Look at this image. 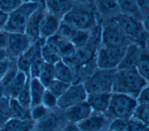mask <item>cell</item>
<instances>
[{
	"mask_svg": "<svg viewBox=\"0 0 149 131\" xmlns=\"http://www.w3.org/2000/svg\"><path fill=\"white\" fill-rule=\"evenodd\" d=\"M55 79L69 84L76 83V77L73 70L62 59L54 65Z\"/></svg>",
	"mask_w": 149,
	"mask_h": 131,
	"instance_id": "cell-23",
	"label": "cell"
},
{
	"mask_svg": "<svg viewBox=\"0 0 149 131\" xmlns=\"http://www.w3.org/2000/svg\"><path fill=\"white\" fill-rule=\"evenodd\" d=\"M127 47L112 48L101 45L96 56L97 67L104 69H117Z\"/></svg>",
	"mask_w": 149,
	"mask_h": 131,
	"instance_id": "cell-8",
	"label": "cell"
},
{
	"mask_svg": "<svg viewBox=\"0 0 149 131\" xmlns=\"http://www.w3.org/2000/svg\"><path fill=\"white\" fill-rule=\"evenodd\" d=\"M140 11V13L143 16V20L148 19L149 16V1H136ZM142 21V22H143Z\"/></svg>",
	"mask_w": 149,
	"mask_h": 131,
	"instance_id": "cell-44",
	"label": "cell"
},
{
	"mask_svg": "<svg viewBox=\"0 0 149 131\" xmlns=\"http://www.w3.org/2000/svg\"><path fill=\"white\" fill-rule=\"evenodd\" d=\"M61 131H80L77 125L72 123H67Z\"/></svg>",
	"mask_w": 149,
	"mask_h": 131,
	"instance_id": "cell-48",
	"label": "cell"
},
{
	"mask_svg": "<svg viewBox=\"0 0 149 131\" xmlns=\"http://www.w3.org/2000/svg\"><path fill=\"white\" fill-rule=\"evenodd\" d=\"M71 84H69L56 79H54L48 85L46 89L51 93L58 99L66 91V90Z\"/></svg>",
	"mask_w": 149,
	"mask_h": 131,
	"instance_id": "cell-33",
	"label": "cell"
},
{
	"mask_svg": "<svg viewBox=\"0 0 149 131\" xmlns=\"http://www.w3.org/2000/svg\"><path fill=\"white\" fill-rule=\"evenodd\" d=\"M61 23V21L59 19L45 11L40 24V39L46 40L55 35L58 31Z\"/></svg>",
	"mask_w": 149,
	"mask_h": 131,
	"instance_id": "cell-17",
	"label": "cell"
},
{
	"mask_svg": "<svg viewBox=\"0 0 149 131\" xmlns=\"http://www.w3.org/2000/svg\"><path fill=\"white\" fill-rule=\"evenodd\" d=\"M97 16L100 24L115 20L121 15L117 1H94Z\"/></svg>",
	"mask_w": 149,
	"mask_h": 131,
	"instance_id": "cell-13",
	"label": "cell"
},
{
	"mask_svg": "<svg viewBox=\"0 0 149 131\" xmlns=\"http://www.w3.org/2000/svg\"><path fill=\"white\" fill-rule=\"evenodd\" d=\"M107 131H111V130H107Z\"/></svg>",
	"mask_w": 149,
	"mask_h": 131,
	"instance_id": "cell-52",
	"label": "cell"
},
{
	"mask_svg": "<svg viewBox=\"0 0 149 131\" xmlns=\"http://www.w3.org/2000/svg\"><path fill=\"white\" fill-rule=\"evenodd\" d=\"M49 111V109L45 108L41 104L36 105L30 109L31 119L37 122L46 116Z\"/></svg>",
	"mask_w": 149,
	"mask_h": 131,
	"instance_id": "cell-38",
	"label": "cell"
},
{
	"mask_svg": "<svg viewBox=\"0 0 149 131\" xmlns=\"http://www.w3.org/2000/svg\"><path fill=\"white\" fill-rule=\"evenodd\" d=\"M87 93L82 83L72 84L57 100L56 107L61 111L86 101Z\"/></svg>",
	"mask_w": 149,
	"mask_h": 131,
	"instance_id": "cell-9",
	"label": "cell"
},
{
	"mask_svg": "<svg viewBox=\"0 0 149 131\" xmlns=\"http://www.w3.org/2000/svg\"><path fill=\"white\" fill-rule=\"evenodd\" d=\"M149 50L141 49V54L137 63L136 69L138 73L149 82Z\"/></svg>",
	"mask_w": 149,
	"mask_h": 131,
	"instance_id": "cell-31",
	"label": "cell"
},
{
	"mask_svg": "<svg viewBox=\"0 0 149 131\" xmlns=\"http://www.w3.org/2000/svg\"><path fill=\"white\" fill-rule=\"evenodd\" d=\"M101 25L94 29L88 43L76 48L70 57L62 59L73 70L76 83H83L97 68L96 56L101 45Z\"/></svg>",
	"mask_w": 149,
	"mask_h": 131,
	"instance_id": "cell-1",
	"label": "cell"
},
{
	"mask_svg": "<svg viewBox=\"0 0 149 131\" xmlns=\"http://www.w3.org/2000/svg\"><path fill=\"white\" fill-rule=\"evenodd\" d=\"M58 99L48 90H45L41 101V104L47 109L51 110L56 107Z\"/></svg>",
	"mask_w": 149,
	"mask_h": 131,
	"instance_id": "cell-39",
	"label": "cell"
},
{
	"mask_svg": "<svg viewBox=\"0 0 149 131\" xmlns=\"http://www.w3.org/2000/svg\"><path fill=\"white\" fill-rule=\"evenodd\" d=\"M45 42L56 50L62 59L70 57L76 48L69 40L57 34L47 38Z\"/></svg>",
	"mask_w": 149,
	"mask_h": 131,
	"instance_id": "cell-18",
	"label": "cell"
},
{
	"mask_svg": "<svg viewBox=\"0 0 149 131\" xmlns=\"http://www.w3.org/2000/svg\"><path fill=\"white\" fill-rule=\"evenodd\" d=\"M137 105H149V86L144 87L136 98Z\"/></svg>",
	"mask_w": 149,
	"mask_h": 131,
	"instance_id": "cell-43",
	"label": "cell"
},
{
	"mask_svg": "<svg viewBox=\"0 0 149 131\" xmlns=\"http://www.w3.org/2000/svg\"><path fill=\"white\" fill-rule=\"evenodd\" d=\"M101 29V45L102 46L123 48L134 43L114 20L102 23Z\"/></svg>",
	"mask_w": 149,
	"mask_h": 131,
	"instance_id": "cell-6",
	"label": "cell"
},
{
	"mask_svg": "<svg viewBox=\"0 0 149 131\" xmlns=\"http://www.w3.org/2000/svg\"><path fill=\"white\" fill-rule=\"evenodd\" d=\"M67 123L63 111L56 108L36 122L34 129H36L37 131H61Z\"/></svg>",
	"mask_w": 149,
	"mask_h": 131,
	"instance_id": "cell-11",
	"label": "cell"
},
{
	"mask_svg": "<svg viewBox=\"0 0 149 131\" xmlns=\"http://www.w3.org/2000/svg\"><path fill=\"white\" fill-rule=\"evenodd\" d=\"M144 131H149V130H148V128H147V129H146Z\"/></svg>",
	"mask_w": 149,
	"mask_h": 131,
	"instance_id": "cell-51",
	"label": "cell"
},
{
	"mask_svg": "<svg viewBox=\"0 0 149 131\" xmlns=\"http://www.w3.org/2000/svg\"><path fill=\"white\" fill-rule=\"evenodd\" d=\"M30 89L31 95L30 109L41 104L43 94L46 88L42 85L38 78H32L30 82Z\"/></svg>",
	"mask_w": 149,
	"mask_h": 131,
	"instance_id": "cell-26",
	"label": "cell"
},
{
	"mask_svg": "<svg viewBox=\"0 0 149 131\" xmlns=\"http://www.w3.org/2000/svg\"><path fill=\"white\" fill-rule=\"evenodd\" d=\"M10 119L9 98L2 97L0 98V130Z\"/></svg>",
	"mask_w": 149,
	"mask_h": 131,
	"instance_id": "cell-34",
	"label": "cell"
},
{
	"mask_svg": "<svg viewBox=\"0 0 149 131\" xmlns=\"http://www.w3.org/2000/svg\"><path fill=\"white\" fill-rule=\"evenodd\" d=\"M36 122L32 119H10L1 129V131H33Z\"/></svg>",
	"mask_w": 149,
	"mask_h": 131,
	"instance_id": "cell-24",
	"label": "cell"
},
{
	"mask_svg": "<svg viewBox=\"0 0 149 131\" xmlns=\"http://www.w3.org/2000/svg\"><path fill=\"white\" fill-rule=\"evenodd\" d=\"M10 64V59L7 58L0 61V81L5 75Z\"/></svg>",
	"mask_w": 149,
	"mask_h": 131,
	"instance_id": "cell-46",
	"label": "cell"
},
{
	"mask_svg": "<svg viewBox=\"0 0 149 131\" xmlns=\"http://www.w3.org/2000/svg\"><path fill=\"white\" fill-rule=\"evenodd\" d=\"M137 106L136 99L126 94L112 93L107 111L105 115L113 119H129Z\"/></svg>",
	"mask_w": 149,
	"mask_h": 131,
	"instance_id": "cell-7",
	"label": "cell"
},
{
	"mask_svg": "<svg viewBox=\"0 0 149 131\" xmlns=\"http://www.w3.org/2000/svg\"><path fill=\"white\" fill-rule=\"evenodd\" d=\"M127 120L113 119L110 122L108 130L111 131H127Z\"/></svg>",
	"mask_w": 149,
	"mask_h": 131,
	"instance_id": "cell-41",
	"label": "cell"
},
{
	"mask_svg": "<svg viewBox=\"0 0 149 131\" xmlns=\"http://www.w3.org/2000/svg\"><path fill=\"white\" fill-rule=\"evenodd\" d=\"M0 131H1V130H0Z\"/></svg>",
	"mask_w": 149,
	"mask_h": 131,
	"instance_id": "cell-53",
	"label": "cell"
},
{
	"mask_svg": "<svg viewBox=\"0 0 149 131\" xmlns=\"http://www.w3.org/2000/svg\"><path fill=\"white\" fill-rule=\"evenodd\" d=\"M31 79H27L23 88L16 97L17 101L23 107L30 108L31 107V95L30 89V82Z\"/></svg>",
	"mask_w": 149,
	"mask_h": 131,
	"instance_id": "cell-36",
	"label": "cell"
},
{
	"mask_svg": "<svg viewBox=\"0 0 149 131\" xmlns=\"http://www.w3.org/2000/svg\"><path fill=\"white\" fill-rule=\"evenodd\" d=\"M123 31L136 44H138L147 31L141 21L132 17L120 15L114 20Z\"/></svg>",
	"mask_w": 149,
	"mask_h": 131,
	"instance_id": "cell-10",
	"label": "cell"
},
{
	"mask_svg": "<svg viewBox=\"0 0 149 131\" xmlns=\"http://www.w3.org/2000/svg\"><path fill=\"white\" fill-rule=\"evenodd\" d=\"M111 121L105 114L92 112L87 118L76 125L80 131H107Z\"/></svg>",
	"mask_w": 149,
	"mask_h": 131,
	"instance_id": "cell-14",
	"label": "cell"
},
{
	"mask_svg": "<svg viewBox=\"0 0 149 131\" xmlns=\"http://www.w3.org/2000/svg\"><path fill=\"white\" fill-rule=\"evenodd\" d=\"M9 33L4 30H0V48L6 49L8 45Z\"/></svg>",
	"mask_w": 149,
	"mask_h": 131,
	"instance_id": "cell-45",
	"label": "cell"
},
{
	"mask_svg": "<svg viewBox=\"0 0 149 131\" xmlns=\"http://www.w3.org/2000/svg\"><path fill=\"white\" fill-rule=\"evenodd\" d=\"M45 1H41L40 6L32 13L26 24L24 33L30 38L32 44L40 39V27L45 12Z\"/></svg>",
	"mask_w": 149,
	"mask_h": 131,
	"instance_id": "cell-15",
	"label": "cell"
},
{
	"mask_svg": "<svg viewBox=\"0 0 149 131\" xmlns=\"http://www.w3.org/2000/svg\"><path fill=\"white\" fill-rule=\"evenodd\" d=\"M8 14L0 10V30H3L8 20Z\"/></svg>",
	"mask_w": 149,
	"mask_h": 131,
	"instance_id": "cell-47",
	"label": "cell"
},
{
	"mask_svg": "<svg viewBox=\"0 0 149 131\" xmlns=\"http://www.w3.org/2000/svg\"><path fill=\"white\" fill-rule=\"evenodd\" d=\"M61 22L79 30H91L100 26L92 1H74Z\"/></svg>",
	"mask_w": 149,
	"mask_h": 131,
	"instance_id": "cell-2",
	"label": "cell"
},
{
	"mask_svg": "<svg viewBox=\"0 0 149 131\" xmlns=\"http://www.w3.org/2000/svg\"><path fill=\"white\" fill-rule=\"evenodd\" d=\"M44 62L41 52V42L38 40L35 43V48L31 61L30 69V76L31 79L38 78L40 69Z\"/></svg>",
	"mask_w": 149,
	"mask_h": 131,
	"instance_id": "cell-25",
	"label": "cell"
},
{
	"mask_svg": "<svg viewBox=\"0 0 149 131\" xmlns=\"http://www.w3.org/2000/svg\"><path fill=\"white\" fill-rule=\"evenodd\" d=\"M19 71V70L18 69L16 63V59H10L9 66L5 75L1 80L2 84L3 86V87L7 86L9 83L12 82V80L14 79Z\"/></svg>",
	"mask_w": 149,
	"mask_h": 131,
	"instance_id": "cell-37",
	"label": "cell"
},
{
	"mask_svg": "<svg viewBox=\"0 0 149 131\" xmlns=\"http://www.w3.org/2000/svg\"><path fill=\"white\" fill-rule=\"evenodd\" d=\"M141 48L136 43L129 45L117 69H134L140 56Z\"/></svg>",
	"mask_w": 149,
	"mask_h": 131,
	"instance_id": "cell-19",
	"label": "cell"
},
{
	"mask_svg": "<svg viewBox=\"0 0 149 131\" xmlns=\"http://www.w3.org/2000/svg\"><path fill=\"white\" fill-rule=\"evenodd\" d=\"M112 93L88 94L86 102L93 112L105 114L108 110Z\"/></svg>",
	"mask_w": 149,
	"mask_h": 131,
	"instance_id": "cell-20",
	"label": "cell"
},
{
	"mask_svg": "<svg viewBox=\"0 0 149 131\" xmlns=\"http://www.w3.org/2000/svg\"><path fill=\"white\" fill-rule=\"evenodd\" d=\"M121 14L132 17L140 21L143 18L136 1H117Z\"/></svg>",
	"mask_w": 149,
	"mask_h": 131,
	"instance_id": "cell-29",
	"label": "cell"
},
{
	"mask_svg": "<svg viewBox=\"0 0 149 131\" xmlns=\"http://www.w3.org/2000/svg\"><path fill=\"white\" fill-rule=\"evenodd\" d=\"M34 48L35 43H33L26 51L20 55L16 59V63L19 70L24 73L29 78H30V65Z\"/></svg>",
	"mask_w": 149,
	"mask_h": 131,
	"instance_id": "cell-28",
	"label": "cell"
},
{
	"mask_svg": "<svg viewBox=\"0 0 149 131\" xmlns=\"http://www.w3.org/2000/svg\"><path fill=\"white\" fill-rule=\"evenodd\" d=\"M149 82L134 69H117L113 77L112 93H120L136 98Z\"/></svg>",
	"mask_w": 149,
	"mask_h": 131,
	"instance_id": "cell-3",
	"label": "cell"
},
{
	"mask_svg": "<svg viewBox=\"0 0 149 131\" xmlns=\"http://www.w3.org/2000/svg\"><path fill=\"white\" fill-rule=\"evenodd\" d=\"M10 119L27 120L31 119L30 109L22 105L16 98L9 99Z\"/></svg>",
	"mask_w": 149,
	"mask_h": 131,
	"instance_id": "cell-27",
	"label": "cell"
},
{
	"mask_svg": "<svg viewBox=\"0 0 149 131\" xmlns=\"http://www.w3.org/2000/svg\"><path fill=\"white\" fill-rule=\"evenodd\" d=\"M3 90H4L3 86L1 82L0 81V98L3 97Z\"/></svg>",
	"mask_w": 149,
	"mask_h": 131,
	"instance_id": "cell-50",
	"label": "cell"
},
{
	"mask_svg": "<svg viewBox=\"0 0 149 131\" xmlns=\"http://www.w3.org/2000/svg\"><path fill=\"white\" fill-rule=\"evenodd\" d=\"M41 3V1H23L18 8L8 15L3 30L8 33H24L30 17L40 6Z\"/></svg>",
	"mask_w": 149,
	"mask_h": 131,
	"instance_id": "cell-4",
	"label": "cell"
},
{
	"mask_svg": "<svg viewBox=\"0 0 149 131\" xmlns=\"http://www.w3.org/2000/svg\"><path fill=\"white\" fill-rule=\"evenodd\" d=\"M41 42V52L44 62L54 65L62 59L56 50L45 42V40L39 39Z\"/></svg>",
	"mask_w": 149,
	"mask_h": 131,
	"instance_id": "cell-30",
	"label": "cell"
},
{
	"mask_svg": "<svg viewBox=\"0 0 149 131\" xmlns=\"http://www.w3.org/2000/svg\"><path fill=\"white\" fill-rule=\"evenodd\" d=\"M30 38L25 33H9L6 48L9 59H17L32 45Z\"/></svg>",
	"mask_w": 149,
	"mask_h": 131,
	"instance_id": "cell-12",
	"label": "cell"
},
{
	"mask_svg": "<svg viewBox=\"0 0 149 131\" xmlns=\"http://www.w3.org/2000/svg\"><path fill=\"white\" fill-rule=\"evenodd\" d=\"M7 58H8L6 49L0 48V61H3Z\"/></svg>",
	"mask_w": 149,
	"mask_h": 131,
	"instance_id": "cell-49",
	"label": "cell"
},
{
	"mask_svg": "<svg viewBox=\"0 0 149 131\" xmlns=\"http://www.w3.org/2000/svg\"><path fill=\"white\" fill-rule=\"evenodd\" d=\"M131 118H133L148 126L149 105H137Z\"/></svg>",
	"mask_w": 149,
	"mask_h": 131,
	"instance_id": "cell-35",
	"label": "cell"
},
{
	"mask_svg": "<svg viewBox=\"0 0 149 131\" xmlns=\"http://www.w3.org/2000/svg\"><path fill=\"white\" fill-rule=\"evenodd\" d=\"M127 123V131H144L148 128V126L133 118H130L128 119Z\"/></svg>",
	"mask_w": 149,
	"mask_h": 131,
	"instance_id": "cell-42",
	"label": "cell"
},
{
	"mask_svg": "<svg viewBox=\"0 0 149 131\" xmlns=\"http://www.w3.org/2000/svg\"><path fill=\"white\" fill-rule=\"evenodd\" d=\"M93 111L86 101L73 106L63 111V116L68 123L77 124L87 118Z\"/></svg>",
	"mask_w": 149,
	"mask_h": 131,
	"instance_id": "cell-16",
	"label": "cell"
},
{
	"mask_svg": "<svg viewBox=\"0 0 149 131\" xmlns=\"http://www.w3.org/2000/svg\"><path fill=\"white\" fill-rule=\"evenodd\" d=\"M23 1H0V10L6 14H9L18 8Z\"/></svg>",
	"mask_w": 149,
	"mask_h": 131,
	"instance_id": "cell-40",
	"label": "cell"
},
{
	"mask_svg": "<svg viewBox=\"0 0 149 131\" xmlns=\"http://www.w3.org/2000/svg\"><path fill=\"white\" fill-rule=\"evenodd\" d=\"M116 70L97 68L82 83L87 94L112 93Z\"/></svg>",
	"mask_w": 149,
	"mask_h": 131,
	"instance_id": "cell-5",
	"label": "cell"
},
{
	"mask_svg": "<svg viewBox=\"0 0 149 131\" xmlns=\"http://www.w3.org/2000/svg\"><path fill=\"white\" fill-rule=\"evenodd\" d=\"M31 79L26 76V75L19 71L16 77L10 83L4 87L3 97L8 98H16L17 95L23 88L27 79Z\"/></svg>",
	"mask_w": 149,
	"mask_h": 131,
	"instance_id": "cell-22",
	"label": "cell"
},
{
	"mask_svg": "<svg viewBox=\"0 0 149 131\" xmlns=\"http://www.w3.org/2000/svg\"><path fill=\"white\" fill-rule=\"evenodd\" d=\"M74 1H45V8L47 12L61 21L70 10Z\"/></svg>",
	"mask_w": 149,
	"mask_h": 131,
	"instance_id": "cell-21",
	"label": "cell"
},
{
	"mask_svg": "<svg viewBox=\"0 0 149 131\" xmlns=\"http://www.w3.org/2000/svg\"><path fill=\"white\" fill-rule=\"evenodd\" d=\"M38 79L47 88L52 81L55 79L54 65L44 62L40 69Z\"/></svg>",
	"mask_w": 149,
	"mask_h": 131,
	"instance_id": "cell-32",
	"label": "cell"
}]
</instances>
